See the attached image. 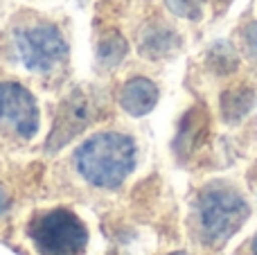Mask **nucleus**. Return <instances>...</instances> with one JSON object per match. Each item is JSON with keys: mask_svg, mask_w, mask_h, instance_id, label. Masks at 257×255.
Returning a JSON list of instances; mask_svg holds the SVG:
<instances>
[{"mask_svg": "<svg viewBox=\"0 0 257 255\" xmlns=\"http://www.w3.org/2000/svg\"><path fill=\"white\" fill-rule=\"evenodd\" d=\"M138 163L140 147L128 131L99 126L72 140L52 172L45 174V181L54 197H72L99 206L124 192Z\"/></svg>", "mask_w": 257, "mask_h": 255, "instance_id": "1", "label": "nucleus"}, {"mask_svg": "<svg viewBox=\"0 0 257 255\" xmlns=\"http://www.w3.org/2000/svg\"><path fill=\"white\" fill-rule=\"evenodd\" d=\"M5 244L21 255H108L111 239L97 206L36 194L23 206Z\"/></svg>", "mask_w": 257, "mask_h": 255, "instance_id": "2", "label": "nucleus"}, {"mask_svg": "<svg viewBox=\"0 0 257 255\" xmlns=\"http://www.w3.org/2000/svg\"><path fill=\"white\" fill-rule=\"evenodd\" d=\"M70 36L59 21L41 14L16 18L0 36V59L36 79H59L70 66Z\"/></svg>", "mask_w": 257, "mask_h": 255, "instance_id": "3", "label": "nucleus"}, {"mask_svg": "<svg viewBox=\"0 0 257 255\" xmlns=\"http://www.w3.org/2000/svg\"><path fill=\"white\" fill-rule=\"evenodd\" d=\"M45 111L39 95L14 77H0V147L30 149L45 143Z\"/></svg>", "mask_w": 257, "mask_h": 255, "instance_id": "4", "label": "nucleus"}, {"mask_svg": "<svg viewBox=\"0 0 257 255\" xmlns=\"http://www.w3.org/2000/svg\"><path fill=\"white\" fill-rule=\"evenodd\" d=\"M250 208L237 190L226 183H210L194 201V233L203 246L226 244L248 219Z\"/></svg>", "mask_w": 257, "mask_h": 255, "instance_id": "5", "label": "nucleus"}, {"mask_svg": "<svg viewBox=\"0 0 257 255\" xmlns=\"http://www.w3.org/2000/svg\"><path fill=\"white\" fill-rule=\"evenodd\" d=\"M97 99L95 95L86 93V90H77L70 97L63 102V106L59 108L57 120L52 122V131L48 136V145L54 149L68 147V145L75 140V136L86 134L88 126L95 124L97 120Z\"/></svg>", "mask_w": 257, "mask_h": 255, "instance_id": "6", "label": "nucleus"}, {"mask_svg": "<svg viewBox=\"0 0 257 255\" xmlns=\"http://www.w3.org/2000/svg\"><path fill=\"white\" fill-rule=\"evenodd\" d=\"M115 99L120 111L126 113L128 117H142L156 108L160 99V90L156 81H151L149 77L133 75L120 86Z\"/></svg>", "mask_w": 257, "mask_h": 255, "instance_id": "7", "label": "nucleus"}, {"mask_svg": "<svg viewBox=\"0 0 257 255\" xmlns=\"http://www.w3.org/2000/svg\"><path fill=\"white\" fill-rule=\"evenodd\" d=\"M181 45L178 34L165 23H149L138 34V52L145 59H165Z\"/></svg>", "mask_w": 257, "mask_h": 255, "instance_id": "8", "label": "nucleus"}, {"mask_svg": "<svg viewBox=\"0 0 257 255\" xmlns=\"http://www.w3.org/2000/svg\"><path fill=\"white\" fill-rule=\"evenodd\" d=\"M34 197L27 194L23 185H16V181H12V179L0 174V242L7 239V235H9V230H12L14 221H16L18 212H21L23 206Z\"/></svg>", "mask_w": 257, "mask_h": 255, "instance_id": "9", "label": "nucleus"}, {"mask_svg": "<svg viewBox=\"0 0 257 255\" xmlns=\"http://www.w3.org/2000/svg\"><path fill=\"white\" fill-rule=\"evenodd\" d=\"M208 131V113L203 108H192L181 122V129L174 140V149L178 156H187L194 147H199L203 134Z\"/></svg>", "mask_w": 257, "mask_h": 255, "instance_id": "10", "label": "nucleus"}, {"mask_svg": "<svg viewBox=\"0 0 257 255\" xmlns=\"http://www.w3.org/2000/svg\"><path fill=\"white\" fill-rule=\"evenodd\" d=\"M128 54V41L117 30H108L95 43V61L102 70H115Z\"/></svg>", "mask_w": 257, "mask_h": 255, "instance_id": "11", "label": "nucleus"}, {"mask_svg": "<svg viewBox=\"0 0 257 255\" xmlns=\"http://www.w3.org/2000/svg\"><path fill=\"white\" fill-rule=\"evenodd\" d=\"M221 117L228 124H237L241 122L255 106V90L248 86H232V88L223 90L221 99Z\"/></svg>", "mask_w": 257, "mask_h": 255, "instance_id": "12", "label": "nucleus"}, {"mask_svg": "<svg viewBox=\"0 0 257 255\" xmlns=\"http://www.w3.org/2000/svg\"><path fill=\"white\" fill-rule=\"evenodd\" d=\"M205 63L214 75H230L239 68V52L228 41H217L205 54Z\"/></svg>", "mask_w": 257, "mask_h": 255, "instance_id": "13", "label": "nucleus"}, {"mask_svg": "<svg viewBox=\"0 0 257 255\" xmlns=\"http://www.w3.org/2000/svg\"><path fill=\"white\" fill-rule=\"evenodd\" d=\"M165 3L174 16L190 18V21H199L203 12V0H165Z\"/></svg>", "mask_w": 257, "mask_h": 255, "instance_id": "14", "label": "nucleus"}, {"mask_svg": "<svg viewBox=\"0 0 257 255\" xmlns=\"http://www.w3.org/2000/svg\"><path fill=\"white\" fill-rule=\"evenodd\" d=\"M241 45H244V52L248 57L257 59V21H250L241 30Z\"/></svg>", "mask_w": 257, "mask_h": 255, "instance_id": "15", "label": "nucleus"}, {"mask_svg": "<svg viewBox=\"0 0 257 255\" xmlns=\"http://www.w3.org/2000/svg\"><path fill=\"white\" fill-rule=\"evenodd\" d=\"M250 251H253V255H257V235L253 237V242H250Z\"/></svg>", "mask_w": 257, "mask_h": 255, "instance_id": "16", "label": "nucleus"}, {"mask_svg": "<svg viewBox=\"0 0 257 255\" xmlns=\"http://www.w3.org/2000/svg\"><path fill=\"white\" fill-rule=\"evenodd\" d=\"M167 255H190V253H185V251H176V253H167Z\"/></svg>", "mask_w": 257, "mask_h": 255, "instance_id": "17", "label": "nucleus"}]
</instances>
